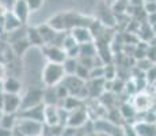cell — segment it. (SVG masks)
Segmentation results:
<instances>
[{
	"label": "cell",
	"mask_w": 156,
	"mask_h": 136,
	"mask_svg": "<svg viewBox=\"0 0 156 136\" xmlns=\"http://www.w3.org/2000/svg\"><path fill=\"white\" fill-rule=\"evenodd\" d=\"M65 76V71L61 63H53L48 61L46 65L42 68V83L46 87L57 86L58 83H61V80Z\"/></svg>",
	"instance_id": "cell-1"
},
{
	"label": "cell",
	"mask_w": 156,
	"mask_h": 136,
	"mask_svg": "<svg viewBox=\"0 0 156 136\" xmlns=\"http://www.w3.org/2000/svg\"><path fill=\"white\" fill-rule=\"evenodd\" d=\"M42 132H44V123L30 119H20V117H18L16 124L12 128V135L37 136V135H42Z\"/></svg>",
	"instance_id": "cell-2"
},
{
	"label": "cell",
	"mask_w": 156,
	"mask_h": 136,
	"mask_svg": "<svg viewBox=\"0 0 156 136\" xmlns=\"http://www.w3.org/2000/svg\"><path fill=\"white\" fill-rule=\"evenodd\" d=\"M88 121V110L84 105L72 109L68 113V119L65 125H71L75 128H82L83 125H86V123Z\"/></svg>",
	"instance_id": "cell-3"
},
{
	"label": "cell",
	"mask_w": 156,
	"mask_h": 136,
	"mask_svg": "<svg viewBox=\"0 0 156 136\" xmlns=\"http://www.w3.org/2000/svg\"><path fill=\"white\" fill-rule=\"evenodd\" d=\"M42 97H44V90L38 89V87L33 86L29 87V90L26 91V94L22 97V102H20V109H27L31 106H35L38 104H42Z\"/></svg>",
	"instance_id": "cell-4"
},
{
	"label": "cell",
	"mask_w": 156,
	"mask_h": 136,
	"mask_svg": "<svg viewBox=\"0 0 156 136\" xmlns=\"http://www.w3.org/2000/svg\"><path fill=\"white\" fill-rule=\"evenodd\" d=\"M42 52L45 54V57L48 59V61H53V63H64V60L67 59V52L64 48L58 46V45H53V44H45L42 45Z\"/></svg>",
	"instance_id": "cell-5"
},
{
	"label": "cell",
	"mask_w": 156,
	"mask_h": 136,
	"mask_svg": "<svg viewBox=\"0 0 156 136\" xmlns=\"http://www.w3.org/2000/svg\"><path fill=\"white\" fill-rule=\"evenodd\" d=\"M87 80H83L80 79L79 76H76V75H65L64 79L61 80V83L64 84L65 87H67L68 93H69V95H76L80 93V90L84 87Z\"/></svg>",
	"instance_id": "cell-6"
},
{
	"label": "cell",
	"mask_w": 156,
	"mask_h": 136,
	"mask_svg": "<svg viewBox=\"0 0 156 136\" xmlns=\"http://www.w3.org/2000/svg\"><path fill=\"white\" fill-rule=\"evenodd\" d=\"M44 109L45 104H38L35 106L27 108V109H22L18 112V117L20 119H30V120H35V121H41L44 123Z\"/></svg>",
	"instance_id": "cell-7"
},
{
	"label": "cell",
	"mask_w": 156,
	"mask_h": 136,
	"mask_svg": "<svg viewBox=\"0 0 156 136\" xmlns=\"http://www.w3.org/2000/svg\"><path fill=\"white\" fill-rule=\"evenodd\" d=\"M20 102H22V97L19 94L4 93V104H3L4 113H18L20 109Z\"/></svg>",
	"instance_id": "cell-8"
},
{
	"label": "cell",
	"mask_w": 156,
	"mask_h": 136,
	"mask_svg": "<svg viewBox=\"0 0 156 136\" xmlns=\"http://www.w3.org/2000/svg\"><path fill=\"white\" fill-rule=\"evenodd\" d=\"M69 33L77 44H84V42L94 41V35H92L91 29L88 26H75L69 30Z\"/></svg>",
	"instance_id": "cell-9"
},
{
	"label": "cell",
	"mask_w": 156,
	"mask_h": 136,
	"mask_svg": "<svg viewBox=\"0 0 156 136\" xmlns=\"http://www.w3.org/2000/svg\"><path fill=\"white\" fill-rule=\"evenodd\" d=\"M12 13L15 14V17L25 25L29 19L30 13H31L29 8L27 0H15L14 6H12Z\"/></svg>",
	"instance_id": "cell-10"
},
{
	"label": "cell",
	"mask_w": 156,
	"mask_h": 136,
	"mask_svg": "<svg viewBox=\"0 0 156 136\" xmlns=\"http://www.w3.org/2000/svg\"><path fill=\"white\" fill-rule=\"evenodd\" d=\"M44 124H46V125L61 124L60 123L58 106H57V105H45V109H44Z\"/></svg>",
	"instance_id": "cell-11"
},
{
	"label": "cell",
	"mask_w": 156,
	"mask_h": 136,
	"mask_svg": "<svg viewBox=\"0 0 156 136\" xmlns=\"http://www.w3.org/2000/svg\"><path fill=\"white\" fill-rule=\"evenodd\" d=\"M136 135L143 136H154L156 135V123H148V121H140L133 125Z\"/></svg>",
	"instance_id": "cell-12"
},
{
	"label": "cell",
	"mask_w": 156,
	"mask_h": 136,
	"mask_svg": "<svg viewBox=\"0 0 156 136\" xmlns=\"http://www.w3.org/2000/svg\"><path fill=\"white\" fill-rule=\"evenodd\" d=\"M37 29H38V31H40V34H41V37H42V41H44V45L45 44H52L53 40L56 38V35H57V30H55L52 26L49 25V23H44V25H40V26H37Z\"/></svg>",
	"instance_id": "cell-13"
},
{
	"label": "cell",
	"mask_w": 156,
	"mask_h": 136,
	"mask_svg": "<svg viewBox=\"0 0 156 136\" xmlns=\"http://www.w3.org/2000/svg\"><path fill=\"white\" fill-rule=\"evenodd\" d=\"M22 90V83L19 79L15 76H7L3 80V91L4 93H14V94H19Z\"/></svg>",
	"instance_id": "cell-14"
},
{
	"label": "cell",
	"mask_w": 156,
	"mask_h": 136,
	"mask_svg": "<svg viewBox=\"0 0 156 136\" xmlns=\"http://www.w3.org/2000/svg\"><path fill=\"white\" fill-rule=\"evenodd\" d=\"M3 26H4V30L5 33L8 31H12L15 29H19V27L23 26V23L20 22L19 19H18L16 17H15L14 13H10V11H7L4 15V19H3Z\"/></svg>",
	"instance_id": "cell-15"
},
{
	"label": "cell",
	"mask_w": 156,
	"mask_h": 136,
	"mask_svg": "<svg viewBox=\"0 0 156 136\" xmlns=\"http://www.w3.org/2000/svg\"><path fill=\"white\" fill-rule=\"evenodd\" d=\"M26 40L29 41V44L31 46H42L44 45L42 37H41L37 27H29V29H26Z\"/></svg>",
	"instance_id": "cell-16"
},
{
	"label": "cell",
	"mask_w": 156,
	"mask_h": 136,
	"mask_svg": "<svg viewBox=\"0 0 156 136\" xmlns=\"http://www.w3.org/2000/svg\"><path fill=\"white\" fill-rule=\"evenodd\" d=\"M151 98L145 94H139L134 99V109H137V110H151Z\"/></svg>",
	"instance_id": "cell-17"
},
{
	"label": "cell",
	"mask_w": 156,
	"mask_h": 136,
	"mask_svg": "<svg viewBox=\"0 0 156 136\" xmlns=\"http://www.w3.org/2000/svg\"><path fill=\"white\" fill-rule=\"evenodd\" d=\"M30 46H31V45L29 44V41L26 40V37H25V38H20V40L12 42V44H11V50L14 52V54H16V56L19 57V56H22Z\"/></svg>",
	"instance_id": "cell-18"
},
{
	"label": "cell",
	"mask_w": 156,
	"mask_h": 136,
	"mask_svg": "<svg viewBox=\"0 0 156 136\" xmlns=\"http://www.w3.org/2000/svg\"><path fill=\"white\" fill-rule=\"evenodd\" d=\"M79 49H80V54H79V56L94 57V56H97V53H98L97 44H94L92 41L84 42V44H79Z\"/></svg>",
	"instance_id": "cell-19"
},
{
	"label": "cell",
	"mask_w": 156,
	"mask_h": 136,
	"mask_svg": "<svg viewBox=\"0 0 156 136\" xmlns=\"http://www.w3.org/2000/svg\"><path fill=\"white\" fill-rule=\"evenodd\" d=\"M18 120V114L16 113H4L0 119V127H4V128L12 129L16 124Z\"/></svg>",
	"instance_id": "cell-20"
},
{
	"label": "cell",
	"mask_w": 156,
	"mask_h": 136,
	"mask_svg": "<svg viewBox=\"0 0 156 136\" xmlns=\"http://www.w3.org/2000/svg\"><path fill=\"white\" fill-rule=\"evenodd\" d=\"M77 65H79V60H77L76 57H67V59L64 60V63H62L65 75H73Z\"/></svg>",
	"instance_id": "cell-21"
},
{
	"label": "cell",
	"mask_w": 156,
	"mask_h": 136,
	"mask_svg": "<svg viewBox=\"0 0 156 136\" xmlns=\"http://www.w3.org/2000/svg\"><path fill=\"white\" fill-rule=\"evenodd\" d=\"M103 68H105V74H103V79L105 80H114L117 78V69L115 67H114L113 64H105L103 65Z\"/></svg>",
	"instance_id": "cell-22"
},
{
	"label": "cell",
	"mask_w": 156,
	"mask_h": 136,
	"mask_svg": "<svg viewBox=\"0 0 156 136\" xmlns=\"http://www.w3.org/2000/svg\"><path fill=\"white\" fill-rule=\"evenodd\" d=\"M119 113L122 114V117L124 119H132V117H134V114H136V110H134V106H132V105L129 104H124L119 109Z\"/></svg>",
	"instance_id": "cell-23"
},
{
	"label": "cell",
	"mask_w": 156,
	"mask_h": 136,
	"mask_svg": "<svg viewBox=\"0 0 156 136\" xmlns=\"http://www.w3.org/2000/svg\"><path fill=\"white\" fill-rule=\"evenodd\" d=\"M103 74H105L103 65H94L90 69V79H101V78H103Z\"/></svg>",
	"instance_id": "cell-24"
},
{
	"label": "cell",
	"mask_w": 156,
	"mask_h": 136,
	"mask_svg": "<svg viewBox=\"0 0 156 136\" xmlns=\"http://www.w3.org/2000/svg\"><path fill=\"white\" fill-rule=\"evenodd\" d=\"M75 75H76V76H79L80 79H83V80H88L90 79V69L79 63L76 71H75Z\"/></svg>",
	"instance_id": "cell-25"
},
{
	"label": "cell",
	"mask_w": 156,
	"mask_h": 136,
	"mask_svg": "<svg viewBox=\"0 0 156 136\" xmlns=\"http://www.w3.org/2000/svg\"><path fill=\"white\" fill-rule=\"evenodd\" d=\"M143 8H144V11L147 13V15L154 14V13H156V2H144Z\"/></svg>",
	"instance_id": "cell-26"
},
{
	"label": "cell",
	"mask_w": 156,
	"mask_h": 136,
	"mask_svg": "<svg viewBox=\"0 0 156 136\" xmlns=\"http://www.w3.org/2000/svg\"><path fill=\"white\" fill-rule=\"evenodd\" d=\"M27 4H29L30 11H37L42 7L44 0H27Z\"/></svg>",
	"instance_id": "cell-27"
},
{
	"label": "cell",
	"mask_w": 156,
	"mask_h": 136,
	"mask_svg": "<svg viewBox=\"0 0 156 136\" xmlns=\"http://www.w3.org/2000/svg\"><path fill=\"white\" fill-rule=\"evenodd\" d=\"M145 75H147V79H148L149 83H155L156 82V67L152 65V67L145 72Z\"/></svg>",
	"instance_id": "cell-28"
},
{
	"label": "cell",
	"mask_w": 156,
	"mask_h": 136,
	"mask_svg": "<svg viewBox=\"0 0 156 136\" xmlns=\"http://www.w3.org/2000/svg\"><path fill=\"white\" fill-rule=\"evenodd\" d=\"M147 57H148L152 63H156V45H152L151 49L147 50Z\"/></svg>",
	"instance_id": "cell-29"
},
{
	"label": "cell",
	"mask_w": 156,
	"mask_h": 136,
	"mask_svg": "<svg viewBox=\"0 0 156 136\" xmlns=\"http://www.w3.org/2000/svg\"><path fill=\"white\" fill-rule=\"evenodd\" d=\"M7 78V65L4 63H0V80H4Z\"/></svg>",
	"instance_id": "cell-30"
},
{
	"label": "cell",
	"mask_w": 156,
	"mask_h": 136,
	"mask_svg": "<svg viewBox=\"0 0 156 136\" xmlns=\"http://www.w3.org/2000/svg\"><path fill=\"white\" fill-rule=\"evenodd\" d=\"M0 136H12V129L0 127Z\"/></svg>",
	"instance_id": "cell-31"
},
{
	"label": "cell",
	"mask_w": 156,
	"mask_h": 136,
	"mask_svg": "<svg viewBox=\"0 0 156 136\" xmlns=\"http://www.w3.org/2000/svg\"><path fill=\"white\" fill-rule=\"evenodd\" d=\"M129 6H132V7H141L144 4V0H129Z\"/></svg>",
	"instance_id": "cell-32"
},
{
	"label": "cell",
	"mask_w": 156,
	"mask_h": 136,
	"mask_svg": "<svg viewBox=\"0 0 156 136\" xmlns=\"http://www.w3.org/2000/svg\"><path fill=\"white\" fill-rule=\"evenodd\" d=\"M148 23H149V25H154V23H156V13L148 14Z\"/></svg>",
	"instance_id": "cell-33"
},
{
	"label": "cell",
	"mask_w": 156,
	"mask_h": 136,
	"mask_svg": "<svg viewBox=\"0 0 156 136\" xmlns=\"http://www.w3.org/2000/svg\"><path fill=\"white\" fill-rule=\"evenodd\" d=\"M3 104H4V91L0 90V108H3Z\"/></svg>",
	"instance_id": "cell-34"
},
{
	"label": "cell",
	"mask_w": 156,
	"mask_h": 136,
	"mask_svg": "<svg viewBox=\"0 0 156 136\" xmlns=\"http://www.w3.org/2000/svg\"><path fill=\"white\" fill-rule=\"evenodd\" d=\"M114 2H115V0H105V3H106V4H107V6H109V7H110V6H112V4H113V3H114Z\"/></svg>",
	"instance_id": "cell-35"
},
{
	"label": "cell",
	"mask_w": 156,
	"mask_h": 136,
	"mask_svg": "<svg viewBox=\"0 0 156 136\" xmlns=\"http://www.w3.org/2000/svg\"><path fill=\"white\" fill-rule=\"evenodd\" d=\"M3 114H4V110H3V108H0V119H2Z\"/></svg>",
	"instance_id": "cell-36"
},
{
	"label": "cell",
	"mask_w": 156,
	"mask_h": 136,
	"mask_svg": "<svg viewBox=\"0 0 156 136\" xmlns=\"http://www.w3.org/2000/svg\"><path fill=\"white\" fill-rule=\"evenodd\" d=\"M0 90H3V80H0Z\"/></svg>",
	"instance_id": "cell-37"
},
{
	"label": "cell",
	"mask_w": 156,
	"mask_h": 136,
	"mask_svg": "<svg viewBox=\"0 0 156 136\" xmlns=\"http://www.w3.org/2000/svg\"><path fill=\"white\" fill-rule=\"evenodd\" d=\"M144 2H156V0H144Z\"/></svg>",
	"instance_id": "cell-38"
},
{
	"label": "cell",
	"mask_w": 156,
	"mask_h": 136,
	"mask_svg": "<svg viewBox=\"0 0 156 136\" xmlns=\"http://www.w3.org/2000/svg\"><path fill=\"white\" fill-rule=\"evenodd\" d=\"M122 2H126V3H128V2H129V0H122ZM128 4H129V3H128Z\"/></svg>",
	"instance_id": "cell-39"
}]
</instances>
